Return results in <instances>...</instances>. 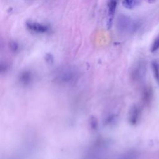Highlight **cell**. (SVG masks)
Returning a JSON list of instances; mask_svg holds the SVG:
<instances>
[{
    "label": "cell",
    "mask_w": 159,
    "mask_h": 159,
    "mask_svg": "<svg viewBox=\"0 0 159 159\" xmlns=\"http://www.w3.org/2000/svg\"><path fill=\"white\" fill-rule=\"evenodd\" d=\"M116 6V0H109L108 4V12L106 18V27L108 29H110L113 26L114 16V14H115Z\"/></svg>",
    "instance_id": "6da1fadb"
},
{
    "label": "cell",
    "mask_w": 159,
    "mask_h": 159,
    "mask_svg": "<svg viewBox=\"0 0 159 159\" xmlns=\"http://www.w3.org/2000/svg\"><path fill=\"white\" fill-rule=\"evenodd\" d=\"M26 26L29 31L36 33H46L49 31V27L46 25L42 24L37 22L27 21L26 23Z\"/></svg>",
    "instance_id": "7a4b0ae2"
},
{
    "label": "cell",
    "mask_w": 159,
    "mask_h": 159,
    "mask_svg": "<svg viewBox=\"0 0 159 159\" xmlns=\"http://www.w3.org/2000/svg\"><path fill=\"white\" fill-rule=\"evenodd\" d=\"M139 117V110L137 108L134 106L132 108L130 115V121L132 124H135L137 123Z\"/></svg>",
    "instance_id": "3957f363"
},
{
    "label": "cell",
    "mask_w": 159,
    "mask_h": 159,
    "mask_svg": "<svg viewBox=\"0 0 159 159\" xmlns=\"http://www.w3.org/2000/svg\"><path fill=\"white\" fill-rule=\"evenodd\" d=\"M152 67L153 70L154 77H155L156 82L159 84V68L157 63L155 61H153L152 62Z\"/></svg>",
    "instance_id": "277c9868"
},
{
    "label": "cell",
    "mask_w": 159,
    "mask_h": 159,
    "mask_svg": "<svg viewBox=\"0 0 159 159\" xmlns=\"http://www.w3.org/2000/svg\"><path fill=\"white\" fill-rule=\"evenodd\" d=\"M123 6L127 9H132L135 6V1L134 0H123Z\"/></svg>",
    "instance_id": "5b68a950"
},
{
    "label": "cell",
    "mask_w": 159,
    "mask_h": 159,
    "mask_svg": "<svg viewBox=\"0 0 159 159\" xmlns=\"http://www.w3.org/2000/svg\"><path fill=\"white\" fill-rule=\"evenodd\" d=\"M158 49H159V36H158V37L154 40L151 49V52L153 53L157 51Z\"/></svg>",
    "instance_id": "8992f818"
},
{
    "label": "cell",
    "mask_w": 159,
    "mask_h": 159,
    "mask_svg": "<svg viewBox=\"0 0 159 159\" xmlns=\"http://www.w3.org/2000/svg\"><path fill=\"white\" fill-rule=\"evenodd\" d=\"M9 47L13 51H16L19 48V45L16 41H11L9 43Z\"/></svg>",
    "instance_id": "52a82bcc"
},
{
    "label": "cell",
    "mask_w": 159,
    "mask_h": 159,
    "mask_svg": "<svg viewBox=\"0 0 159 159\" xmlns=\"http://www.w3.org/2000/svg\"><path fill=\"white\" fill-rule=\"evenodd\" d=\"M46 60H47V61H48L49 62H51V61H53V57L51 54H47L46 55Z\"/></svg>",
    "instance_id": "ba28073f"
},
{
    "label": "cell",
    "mask_w": 159,
    "mask_h": 159,
    "mask_svg": "<svg viewBox=\"0 0 159 159\" xmlns=\"http://www.w3.org/2000/svg\"><path fill=\"white\" fill-rule=\"evenodd\" d=\"M146 2L148 3H150V4H152V3H153L154 2H155L156 0H144Z\"/></svg>",
    "instance_id": "9c48e42d"
}]
</instances>
